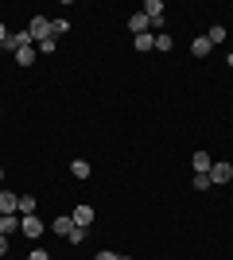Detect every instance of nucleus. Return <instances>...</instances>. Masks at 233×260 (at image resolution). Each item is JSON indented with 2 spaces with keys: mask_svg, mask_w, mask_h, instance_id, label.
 <instances>
[{
  "mask_svg": "<svg viewBox=\"0 0 233 260\" xmlns=\"http://www.w3.org/2000/svg\"><path fill=\"white\" fill-rule=\"evenodd\" d=\"M27 35H31L35 43H43V39H55V31H51V20H47V16H31V23H27Z\"/></svg>",
  "mask_w": 233,
  "mask_h": 260,
  "instance_id": "obj_1",
  "label": "nucleus"
},
{
  "mask_svg": "<svg viewBox=\"0 0 233 260\" xmlns=\"http://www.w3.org/2000/svg\"><path fill=\"white\" fill-rule=\"evenodd\" d=\"M20 233H23L27 241H39V237L47 233V225H43V221H39L35 214H27V217H20Z\"/></svg>",
  "mask_w": 233,
  "mask_h": 260,
  "instance_id": "obj_2",
  "label": "nucleus"
},
{
  "mask_svg": "<svg viewBox=\"0 0 233 260\" xmlns=\"http://www.w3.org/2000/svg\"><path fill=\"white\" fill-rule=\"evenodd\" d=\"M210 183L214 186H225V183H233V163H214V167H210Z\"/></svg>",
  "mask_w": 233,
  "mask_h": 260,
  "instance_id": "obj_3",
  "label": "nucleus"
},
{
  "mask_svg": "<svg viewBox=\"0 0 233 260\" xmlns=\"http://www.w3.org/2000/svg\"><path fill=\"white\" fill-rule=\"evenodd\" d=\"M70 217H74V225H78V229H89L97 214H93V206H86V202H82V206H74V210H70Z\"/></svg>",
  "mask_w": 233,
  "mask_h": 260,
  "instance_id": "obj_4",
  "label": "nucleus"
},
{
  "mask_svg": "<svg viewBox=\"0 0 233 260\" xmlns=\"http://www.w3.org/2000/svg\"><path fill=\"white\" fill-rule=\"evenodd\" d=\"M31 43H35V39H31V35H27V31H16V35L8 31V39H4V43H0V47L16 54V51H20V47H31Z\"/></svg>",
  "mask_w": 233,
  "mask_h": 260,
  "instance_id": "obj_5",
  "label": "nucleus"
},
{
  "mask_svg": "<svg viewBox=\"0 0 233 260\" xmlns=\"http://www.w3.org/2000/svg\"><path fill=\"white\" fill-rule=\"evenodd\" d=\"M20 233V214H0V237Z\"/></svg>",
  "mask_w": 233,
  "mask_h": 260,
  "instance_id": "obj_6",
  "label": "nucleus"
},
{
  "mask_svg": "<svg viewBox=\"0 0 233 260\" xmlns=\"http://www.w3.org/2000/svg\"><path fill=\"white\" fill-rule=\"evenodd\" d=\"M0 214H20V194L0 190Z\"/></svg>",
  "mask_w": 233,
  "mask_h": 260,
  "instance_id": "obj_7",
  "label": "nucleus"
},
{
  "mask_svg": "<svg viewBox=\"0 0 233 260\" xmlns=\"http://www.w3.org/2000/svg\"><path fill=\"white\" fill-rule=\"evenodd\" d=\"M148 27H152V20H148L144 12H136L132 20H128V31H132V39H136V35H148Z\"/></svg>",
  "mask_w": 233,
  "mask_h": 260,
  "instance_id": "obj_8",
  "label": "nucleus"
},
{
  "mask_svg": "<svg viewBox=\"0 0 233 260\" xmlns=\"http://www.w3.org/2000/svg\"><path fill=\"white\" fill-rule=\"evenodd\" d=\"M190 167H194V175H210V167H214L210 152H194V159H190Z\"/></svg>",
  "mask_w": 233,
  "mask_h": 260,
  "instance_id": "obj_9",
  "label": "nucleus"
},
{
  "mask_svg": "<svg viewBox=\"0 0 233 260\" xmlns=\"http://www.w3.org/2000/svg\"><path fill=\"white\" fill-rule=\"evenodd\" d=\"M35 58H39V51H35V43H31V47H20V51H16V62H20L23 70H27V66H35Z\"/></svg>",
  "mask_w": 233,
  "mask_h": 260,
  "instance_id": "obj_10",
  "label": "nucleus"
},
{
  "mask_svg": "<svg viewBox=\"0 0 233 260\" xmlns=\"http://www.w3.org/2000/svg\"><path fill=\"white\" fill-rule=\"evenodd\" d=\"M210 51H214V47H210V39H206V35H198V39L190 43V54H194V58H206Z\"/></svg>",
  "mask_w": 233,
  "mask_h": 260,
  "instance_id": "obj_11",
  "label": "nucleus"
},
{
  "mask_svg": "<svg viewBox=\"0 0 233 260\" xmlns=\"http://www.w3.org/2000/svg\"><path fill=\"white\" fill-rule=\"evenodd\" d=\"M51 229H55L58 237H66L70 229H74V217H70V214H62V217H55V225H51Z\"/></svg>",
  "mask_w": 233,
  "mask_h": 260,
  "instance_id": "obj_12",
  "label": "nucleus"
},
{
  "mask_svg": "<svg viewBox=\"0 0 233 260\" xmlns=\"http://www.w3.org/2000/svg\"><path fill=\"white\" fill-rule=\"evenodd\" d=\"M132 47H136V51H155V35L152 31H148V35H136Z\"/></svg>",
  "mask_w": 233,
  "mask_h": 260,
  "instance_id": "obj_13",
  "label": "nucleus"
},
{
  "mask_svg": "<svg viewBox=\"0 0 233 260\" xmlns=\"http://www.w3.org/2000/svg\"><path fill=\"white\" fill-rule=\"evenodd\" d=\"M89 171H93V167H89L86 159H74V163H70V175H74V179H89Z\"/></svg>",
  "mask_w": 233,
  "mask_h": 260,
  "instance_id": "obj_14",
  "label": "nucleus"
},
{
  "mask_svg": "<svg viewBox=\"0 0 233 260\" xmlns=\"http://www.w3.org/2000/svg\"><path fill=\"white\" fill-rule=\"evenodd\" d=\"M35 206H39V198H31V194H20V217L35 214Z\"/></svg>",
  "mask_w": 233,
  "mask_h": 260,
  "instance_id": "obj_15",
  "label": "nucleus"
},
{
  "mask_svg": "<svg viewBox=\"0 0 233 260\" xmlns=\"http://www.w3.org/2000/svg\"><path fill=\"white\" fill-rule=\"evenodd\" d=\"M225 35H229V31H225L222 23H214L210 31H206V39H210V47H214V43H225Z\"/></svg>",
  "mask_w": 233,
  "mask_h": 260,
  "instance_id": "obj_16",
  "label": "nucleus"
},
{
  "mask_svg": "<svg viewBox=\"0 0 233 260\" xmlns=\"http://www.w3.org/2000/svg\"><path fill=\"white\" fill-rule=\"evenodd\" d=\"M171 47H175V43H171V35H167V31H155V51H171Z\"/></svg>",
  "mask_w": 233,
  "mask_h": 260,
  "instance_id": "obj_17",
  "label": "nucleus"
},
{
  "mask_svg": "<svg viewBox=\"0 0 233 260\" xmlns=\"http://www.w3.org/2000/svg\"><path fill=\"white\" fill-rule=\"evenodd\" d=\"M86 233H89V229H70V233H66V241H70V245H82V241H86Z\"/></svg>",
  "mask_w": 233,
  "mask_h": 260,
  "instance_id": "obj_18",
  "label": "nucleus"
},
{
  "mask_svg": "<svg viewBox=\"0 0 233 260\" xmlns=\"http://www.w3.org/2000/svg\"><path fill=\"white\" fill-rule=\"evenodd\" d=\"M51 31H55V39H58V35H66L70 31V20H51Z\"/></svg>",
  "mask_w": 233,
  "mask_h": 260,
  "instance_id": "obj_19",
  "label": "nucleus"
},
{
  "mask_svg": "<svg viewBox=\"0 0 233 260\" xmlns=\"http://www.w3.org/2000/svg\"><path fill=\"white\" fill-rule=\"evenodd\" d=\"M210 175H194V190H210Z\"/></svg>",
  "mask_w": 233,
  "mask_h": 260,
  "instance_id": "obj_20",
  "label": "nucleus"
},
{
  "mask_svg": "<svg viewBox=\"0 0 233 260\" xmlns=\"http://www.w3.org/2000/svg\"><path fill=\"white\" fill-rule=\"evenodd\" d=\"M35 51H43V54H55V39H43V43H35Z\"/></svg>",
  "mask_w": 233,
  "mask_h": 260,
  "instance_id": "obj_21",
  "label": "nucleus"
},
{
  "mask_svg": "<svg viewBox=\"0 0 233 260\" xmlns=\"http://www.w3.org/2000/svg\"><path fill=\"white\" fill-rule=\"evenodd\" d=\"M27 260H51V256H47L43 249H31V252H27Z\"/></svg>",
  "mask_w": 233,
  "mask_h": 260,
  "instance_id": "obj_22",
  "label": "nucleus"
},
{
  "mask_svg": "<svg viewBox=\"0 0 233 260\" xmlns=\"http://www.w3.org/2000/svg\"><path fill=\"white\" fill-rule=\"evenodd\" d=\"M93 260H117V252H109V249H101V252H97V256H93Z\"/></svg>",
  "mask_w": 233,
  "mask_h": 260,
  "instance_id": "obj_23",
  "label": "nucleus"
},
{
  "mask_svg": "<svg viewBox=\"0 0 233 260\" xmlns=\"http://www.w3.org/2000/svg\"><path fill=\"white\" fill-rule=\"evenodd\" d=\"M0 256H8V237H0Z\"/></svg>",
  "mask_w": 233,
  "mask_h": 260,
  "instance_id": "obj_24",
  "label": "nucleus"
},
{
  "mask_svg": "<svg viewBox=\"0 0 233 260\" xmlns=\"http://www.w3.org/2000/svg\"><path fill=\"white\" fill-rule=\"evenodd\" d=\"M4 39H8V27H4V23H0V43H4Z\"/></svg>",
  "mask_w": 233,
  "mask_h": 260,
  "instance_id": "obj_25",
  "label": "nucleus"
},
{
  "mask_svg": "<svg viewBox=\"0 0 233 260\" xmlns=\"http://www.w3.org/2000/svg\"><path fill=\"white\" fill-rule=\"evenodd\" d=\"M0 183H4V167H0Z\"/></svg>",
  "mask_w": 233,
  "mask_h": 260,
  "instance_id": "obj_26",
  "label": "nucleus"
},
{
  "mask_svg": "<svg viewBox=\"0 0 233 260\" xmlns=\"http://www.w3.org/2000/svg\"><path fill=\"white\" fill-rule=\"evenodd\" d=\"M117 260H132V256H117Z\"/></svg>",
  "mask_w": 233,
  "mask_h": 260,
  "instance_id": "obj_27",
  "label": "nucleus"
},
{
  "mask_svg": "<svg viewBox=\"0 0 233 260\" xmlns=\"http://www.w3.org/2000/svg\"><path fill=\"white\" fill-rule=\"evenodd\" d=\"M229 54H233V51H229Z\"/></svg>",
  "mask_w": 233,
  "mask_h": 260,
  "instance_id": "obj_28",
  "label": "nucleus"
}]
</instances>
